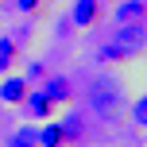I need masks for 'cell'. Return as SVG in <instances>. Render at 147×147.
Listing matches in <instances>:
<instances>
[{"label":"cell","instance_id":"10","mask_svg":"<svg viewBox=\"0 0 147 147\" xmlns=\"http://www.w3.org/2000/svg\"><path fill=\"white\" fill-rule=\"evenodd\" d=\"M35 140H39V147H62V143H66V136H62L58 124L43 120V128H35Z\"/></svg>","mask_w":147,"mask_h":147},{"label":"cell","instance_id":"3","mask_svg":"<svg viewBox=\"0 0 147 147\" xmlns=\"http://www.w3.org/2000/svg\"><path fill=\"white\" fill-rule=\"evenodd\" d=\"M39 89H43V97L54 105V109H70L74 105V81L66 74H47V78L39 81Z\"/></svg>","mask_w":147,"mask_h":147},{"label":"cell","instance_id":"17","mask_svg":"<svg viewBox=\"0 0 147 147\" xmlns=\"http://www.w3.org/2000/svg\"><path fill=\"white\" fill-rule=\"evenodd\" d=\"M128 147H136V143H128Z\"/></svg>","mask_w":147,"mask_h":147},{"label":"cell","instance_id":"4","mask_svg":"<svg viewBox=\"0 0 147 147\" xmlns=\"http://www.w3.org/2000/svg\"><path fill=\"white\" fill-rule=\"evenodd\" d=\"M101 16H105L101 0H74L66 20H70V27H93V23H101Z\"/></svg>","mask_w":147,"mask_h":147},{"label":"cell","instance_id":"6","mask_svg":"<svg viewBox=\"0 0 147 147\" xmlns=\"http://www.w3.org/2000/svg\"><path fill=\"white\" fill-rule=\"evenodd\" d=\"M27 89H31L27 78H20V74H4V81H0V101H4V105H20L23 97H27Z\"/></svg>","mask_w":147,"mask_h":147},{"label":"cell","instance_id":"13","mask_svg":"<svg viewBox=\"0 0 147 147\" xmlns=\"http://www.w3.org/2000/svg\"><path fill=\"white\" fill-rule=\"evenodd\" d=\"M132 124H136V128H147V93L136 97V105H132Z\"/></svg>","mask_w":147,"mask_h":147},{"label":"cell","instance_id":"11","mask_svg":"<svg viewBox=\"0 0 147 147\" xmlns=\"http://www.w3.org/2000/svg\"><path fill=\"white\" fill-rule=\"evenodd\" d=\"M97 62H101V66H120V62H128V58L120 54L116 43H105V47H97Z\"/></svg>","mask_w":147,"mask_h":147},{"label":"cell","instance_id":"14","mask_svg":"<svg viewBox=\"0 0 147 147\" xmlns=\"http://www.w3.org/2000/svg\"><path fill=\"white\" fill-rule=\"evenodd\" d=\"M47 74H51V70H47V62H31V66H27V74H23V78H27L31 85H39V81H43Z\"/></svg>","mask_w":147,"mask_h":147},{"label":"cell","instance_id":"9","mask_svg":"<svg viewBox=\"0 0 147 147\" xmlns=\"http://www.w3.org/2000/svg\"><path fill=\"white\" fill-rule=\"evenodd\" d=\"M58 128H62V136H66V143H78L81 136H85V116H81V112H70L66 120H58Z\"/></svg>","mask_w":147,"mask_h":147},{"label":"cell","instance_id":"12","mask_svg":"<svg viewBox=\"0 0 147 147\" xmlns=\"http://www.w3.org/2000/svg\"><path fill=\"white\" fill-rule=\"evenodd\" d=\"M8 147H39V140H35V128H16V132L8 136Z\"/></svg>","mask_w":147,"mask_h":147},{"label":"cell","instance_id":"1","mask_svg":"<svg viewBox=\"0 0 147 147\" xmlns=\"http://www.w3.org/2000/svg\"><path fill=\"white\" fill-rule=\"evenodd\" d=\"M85 109L93 112L97 120H105V124L120 120V112H124V85H120V78H112V74L89 78V85H85Z\"/></svg>","mask_w":147,"mask_h":147},{"label":"cell","instance_id":"18","mask_svg":"<svg viewBox=\"0 0 147 147\" xmlns=\"http://www.w3.org/2000/svg\"><path fill=\"white\" fill-rule=\"evenodd\" d=\"M62 147H66V143H62Z\"/></svg>","mask_w":147,"mask_h":147},{"label":"cell","instance_id":"5","mask_svg":"<svg viewBox=\"0 0 147 147\" xmlns=\"http://www.w3.org/2000/svg\"><path fill=\"white\" fill-rule=\"evenodd\" d=\"M20 109H23V116H27V120H51V116H54V105L47 101L43 89H35V85L27 89V97L20 101Z\"/></svg>","mask_w":147,"mask_h":147},{"label":"cell","instance_id":"2","mask_svg":"<svg viewBox=\"0 0 147 147\" xmlns=\"http://www.w3.org/2000/svg\"><path fill=\"white\" fill-rule=\"evenodd\" d=\"M112 43L120 47V54H124L128 62L140 58L147 51V20H128V23H116V35H112Z\"/></svg>","mask_w":147,"mask_h":147},{"label":"cell","instance_id":"8","mask_svg":"<svg viewBox=\"0 0 147 147\" xmlns=\"http://www.w3.org/2000/svg\"><path fill=\"white\" fill-rule=\"evenodd\" d=\"M116 23H128V20H147V0H120L116 12H112Z\"/></svg>","mask_w":147,"mask_h":147},{"label":"cell","instance_id":"19","mask_svg":"<svg viewBox=\"0 0 147 147\" xmlns=\"http://www.w3.org/2000/svg\"><path fill=\"white\" fill-rule=\"evenodd\" d=\"M143 54H147V51H143Z\"/></svg>","mask_w":147,"mask_h":147},{"label":"cell","instance_id":"15","mask_svg":"<svg viewBox=\"0 0 147 147\" xmlns=\"http://www.w3.org/2000/svg\"><path fill=\"white\" fill-rule=\"evenodd\" d=\"M16 8H20L23 16H35L39 8H43V0H16Z\"/></svg>","mask_w":147,"mask_h":147},{"label":"cell","instance_id":"16","mask_svg":"<svg viewBox=\"0 0 147 147\" xmlns=\"http://www.w3.org/2000/svg\"><path fill=\"white\" fill-rule=\"evenodd\" d=\"M101 4H109V0H101Z\"/></svg>","mask_w":147,"mask_h":147},{"label":"cell","instance_id":"7","mask_svg":"<svg viewBox=\"0 0 147 147\" xmlns=\"http://www.w3.org/2000/svg\"><path fill=\"white\" fill-rule=\"evenodd\" d=\"M20 58H23V47L16 43L12 35H0V78L20 66Z\"/></svg>","mask_w":147,"mask_h":147}]
</instances>
